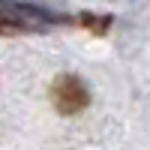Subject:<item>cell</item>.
I'll use <instances>...</instances> for the list:
<instances>
[{"label":"cell","instance_id":"cell-3","mask_svg":"<svg viewBox=\"0 0 150 150\" xmlns=\"http://www.w3.org/2000/svg\"><path fill=\"white\" fill-rule=\"evenodd\" d=\"M30 30H39L27 21H18V18H9V15H0V33L3 36H15V33H30Z\"/></svg>","mask_w":150,"mask_h":150},{"label":"cell","instance_id":"cell-2","mask_svg":"<svg viewBox=\"0 0 150 150\" xmlns=\"http://www.w3.org/2000/svg\"><path fill=\"white\" fill-rule=\"evenodd\" d=\"M0 12L9 15V18L27 21V24H33V27H39V30H42V24H57L60 21V15H54L51 9L27 3V0H0Z\"/></svg>","mask_w":150,"mask_h":150},{"label":"cell","instance_id":"cell-4","mask_svg":"<svg viewBox=\"0 0 150 150\" xmlns=\"http://www.w3.org/2000/svg\"><path fill=\"white\" fill-rule=\"evenodd\" d=\"M81 21H84V27L87 30H96V33H105V27H108V24H111V18L105 15V18H96V15H81Z\"/></svg>","mask_w":150,"mask_h":150},{"label":"cell","instance_id":"cell-1","mask_svg":"<svg viewBox=\"0 0 150 150\" xmlns=\"http://www.w3.org/2000/svg\"><path fill=\"white\" fill-rule=\"evenodd\" d=\"M51 102L60 114H81L90 105V90L84 87L78 75H57L51 84Z\"/></svg>","mask_w":150,"mask_h":150}]
</instances>
